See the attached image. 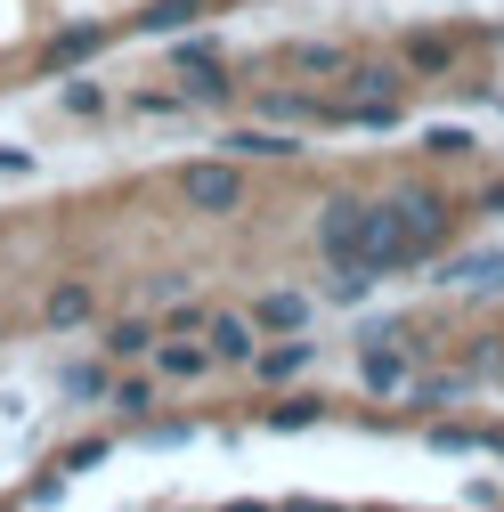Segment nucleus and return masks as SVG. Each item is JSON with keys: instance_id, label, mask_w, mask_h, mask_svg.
<instances>
[{"instance_id": "obj_4", "label": "nucleus", "mask_w": 504, "mask_h": 512, "mask_svg": "<svg viewBox=\"0 0 504 512\" xmlns=\"http://www.w3.org/2000/svg\"><path fill=\"white\" fill-rule=\"evenodd\" d=\"M358 382H366V391H407V382H415V342H407L399 326L374 334L366 358H358Z\"/></svg>"}, {"instance_id": "obj_27", "label": "nucleus", "mask_w": 504, "mask_h": 512, "mask_svg": "<svg viewBox=\"0 0 504 512\" xmlns=\"http://www.w3.org/2000/svg\"><path fill=\"white\" fill-rule=\"evenodd\" d=\"M480 212H504V179H488V187H480Z\"/></svg>"}, {"instance_id": "obj_15", "label": "nucleus", "mask_w": 504, "mask_h": 512, "mask_svg": "<svg viewBox=\"0 0 504 512\" xmlns=\"http://www.w3.org/2000/svg\"><path fill=\"white\" fill-rule=\"evenodd\" d=\"M155 350V326L147 317H122V326H106V358H147Z\"/></svg>"}, {"instance_id": "obj_12", "label": "nucleus", "mask_w": 504, "mask_h": 512, "mask_svg": "<svg viewBox=\"0 0 504 512\" xmlns=\"http://www.w3.org/2000/svg\"><path fill=\"white\" fill-rule=\"evenodd\" d=\"M204 17V0H147V9H139V33H187V25H196Z\"/></svg>"}, {"instance_id": "obj_8", "label": "nucleus", "mask_w": 504, "mask_h": 512, "mask_svg": "<svg viewBox=\"0 0 504 512\" xmlns=\"http://www.w3.org/2000/svg\"><path fill=\"white\" fill-rule=\"evenodd\" d=\"M204 366H220L212 342H155V374H171V382H204Z\"/></svg>"}, {"instance_id": "obj_22", "label": "nucleus", "mask_w": 504, "mask_h": 512, "mask_svg": "<svg viewBox=\"0 0 504 512\" xmlns=\"http://www.w3.org/2000/svg\"><path fill=\"white\" fill-rule=\"evenodd\" d=\"M114 407H122V415H147V407H155V382H147V374H139V382H114Z\"/></svg>"}, {"instance_id": "obj_19", "label": "nucleus", "mask_w": 504, "mask_h": 512, "mask_svg": "<svg viewBox=\"0 0 504 512\" xmlns=\"http://www.w3.org/2000/svg\"><path fill=\"white\" fill-rule=\"evenodd\" d=\"M66 399H114L106 366H66Z\"/></svg>"}, {"instance_id": "obj_25", "label": "nucleus", "mask_w": 504, "mask_h": 512, "mask_svg": "<svg viewBox=\"0 0 504 512\" xmlns=\"http://www.w3.org/2000/svg\"><path fill=\"white\" fill-rule=\"evenodd\" d=\"M66 114H106V90L98 82H66Z\"/></svg>"}, {"instance_id": "obj_24", "label": "nucleus", "mask_w": 504, "mask_h": 512, "mask_svg": "<svg viewBox=\"0 0 504 512\" xmlns=\"http://www.w3.org/2000/svg\"><path fill=\"white\" fill-rule=\"evenodd\" d=\"M171 66H179V74H196V66H220V49H212V41H179V49H171Z\"/></svg>"}, {"instance_id": "obj_5", "label": "nucleus", "mask_w": 504, "mask_h": 512, "mask_svg": "<svg viewBox=\"0 0 504 512\" xmlns=\"http://www.w3.org/2000/svg\"><path fill=\"white\" fill-rule=\"evenodd\" d=\"M204 342H212L220 366H252V358H261V326H252V309H212L204 317Z\"/></svg>"}, {"instance_id": "obj_13", "label": "nucleus", "mask_w": 504, "mask_h": 512, "mask_svg": "<svg viewBox=\"0 0 504 512\" xmlns=\"http://www.w3.org/2000/svg\"><path fill=\"white\" fill-rule=\"evenodd\" d=\"M448 66H456V41H439V33H415V41H407V74H431V82H439Z\"/></svg>"}, {"instance_id": "obj_21", "label": "nucleus", "mask_w": 504, "mask_h": 512, "mask_svg": "<svg viewBox=\"0 0 504 512\" xmlns=\"http://www.w3.org/2000/svg\"><path fill=\"white\" fill-rule=\"evenodd\" d=\"M318 423V399H285V407H269V431H309Z\"/></svg>"}, {"instance_id": "obj_2", "label": "nucleus", "mask_w": 504, "mask_h": 512, "mask_svg": "<svg viewBox=\"0 0 504 512\" xmlns=\"http://www.w3.org/2000/svg\"><path fill=\"white\" fill-rule=\"evenodd\" d=\"M179 196L196 204L204 220H228V212H244V171H236V155H212V163H187V171H179Z\"/></svg>"}, {"instance_id": "obj_17", "label": "nucleus", "mask_w": 504, "mask_h": 512, "mask_svg": "<svg viewBox=\"0 0 504 512\" xmlns=\"http://www.w3.org/2000/svg\"><path fill=\"white\" fill-rule=\"evenodd\" d=\"M431 447L439 456H472V447H488V431L480 423H431Z\"/></svg>"}, {"instance_id": "obj_14", "label": "nucleus", "mask_w": 504, "mask_h": 512, "mask_svg": "<svg viewBox=\"0 0 504 512\" xmlns=\"http://www.w3.org/2000/svg\"><path fill=\"white\" fill-rule=\"evenodd\" d=\"M98 49H106V33L98 25H74V33L49 41V66H82V57H98Z\"/></svg>"}, {"instance_id": "obj_20", "label": "nucleus", "mask_w": 504, "mask_h": 512, "mask_svg": "<svg viewBox=\"0 0 504 512\" xmlns=\"http://www.w3.org/2000/svg\"><path fill=\"white\" fill-rule=\"evenodd\" d=\"M464 382H472V374H431V382H407V391H415V407H448Z\"/></svg>"}, {"instance_id": "obj_11", "label": "nucleus", "mask_w": 504, "mask_h": 512, "mask_svg": "<svg viewBox=\"0 0 504 512\" xmlns=\"http://www.w3.org/2000/svg\"><path fill=\"white\" fill-rule=\"evenodd\" d=\"M41 317H49L57 334H66V326H90V317H98V293H90V285H57V293L41 301Z\"/></svg>"}, {"instance_id": "obj_26", "label": "nucleus", "mask_w": 504, "mask_h": 512, "mask_svg": "<svg viewBox=\"0 0 504 512\" xmlns=\"http://www.w3.org/2000/svg\"><path fill=\"white\" fill-rule=\"evenodd\" d=\"M90 464H106V439H82V447H66V464H57V472H90Z\"/></svg>"}, {"instance_id": "obj_23", "label": "nucleus", "mask_w": 504, "mask_h": 512, "mask_svg": "<svg viewBox=\"0 0 504 512\" xmlns=\"http://www.w3.org/2000/svg\"><path fill=\"white\" fill-rule=\"evenodd\" d=\"M431 155H472V131H456V122H439V131H423Z\"/></svg>"}, {"instance_id": "obj_28", "label": "nucleus", "mask_w": 504, "mask_h": 512, "mask_svg": "<svg viewBox=\"0 0 504 512\" xmlns=\"http://www.w3.org/2000/svg\"><path fill=\"white\" fill-rule=\"evenodd\" d=\"M25 163H33L25 147H0V171H25Z\"/></svg>"}, {"instance_id": "obj_18", "label": "nucleus", "mask_w": 504, "mask_h": 512, "mask_svg": "<svg viewBox=\"0 0 504 512\" xmlns=\"http://www.w3.org/2000/svg\"><path fill=\"white\" fill-rule=\"evenodd\" d=\"M350 82H358V98H399V66H350Z\"/></svg>"}, {"instance_id": "obj_7", "label": "nucleus", "mask_w": 504, "mask_h": 512, "mask_svg": "<svg viewBox=\"0 0 504 512\" xmlns=\"http://www.w3.org/2000/svg\"><path fill=\"white\" fill-rule=\"evenodd\" d=\"M252 326H261V334H309V293H293V285L261 293V301H252Z\"/></svg>"}, {"instance_id": "obj_1", "label": "nucleus", "mask_w": 504, "mask_h": 512, "mask_svg": "<svg viewBox=\"0 0 504 512\" xmlns=\"http://www.w3.org/2000/svg\"><path fill=\"white\" fill-rule=\"evenodd\" d=\"M374 220H383V204L334 196V204L318 212V252H326V261H358V269H374ZM374 277H383V269H374Z\"/></svg>"}, {"instance_id": "obj_16", "label": "nucleus", "mask_w": 504, "mask_h": 512, "mask_svg": "<svg viewBox=\"0 0 504 512\" xmlns=\"http://www.w3.org/2000/svg\"><path fill=\"white\" fill-rule=\"evenodd\" d=\"M293 74H350V49H334V41H301V49H293Z\"/></svg>"}, {"instance_id": "obj_9", "label": "nucleus", "mask_w": 504, "mask_h": 512, "mask_svg": "<svg viewBox=\"0 0 504 512\" xmlns=\"http://www.w3.org/2000/svg\"><path fill=\"white\" fill-rule=\"evenodd\" d=\"M309 358H318V342H301V334H277V350H261L252 366H261V382H293V374H309Z\"/></svg>"}, {"instance_id": "obj_10", "label": "nucleus", "mask_w": 504, "mask_h": 512, "mask_svg": "<svg viewBox=\"0 0 504 512\" xmlns=\"http://www.w3.org/2000/svg\"><path fill=\"white\" fill-rule=\"evenodd\" d=\"M220 147H228V155H252V163H285V155H301L293 131H228Z\"/></svg>"}, {"instance_id": "obj_3", "label": "nucleus", "mask_w": 504, "mask_h": 512, "mask_svg": "<svg viewBox=\"0 0 504 512\" xmlns=\"http://www.w3.org/2000/svg\"><path fill=\"white\" fill-rule=\"evenodd\" d=\"M391 212H399V236H407V269H423L431 252L448 244V204H439L431 187H399Z\"/></svg>"}, {"instance_id": "obj_6", "label": "nucleus", "mask_w": 504, "mask_h": 512, "mask_svg": "<svg viewBox=\"0 0 504 512\" xmlns=\"http://www.w3.org/2000/svg\"><path fill=\"white\" fill-rule=\"evenodd\" d=\"M439 285H456V293H504V244H480V252L439 261Z\"/></svg>"}]
</instances>
